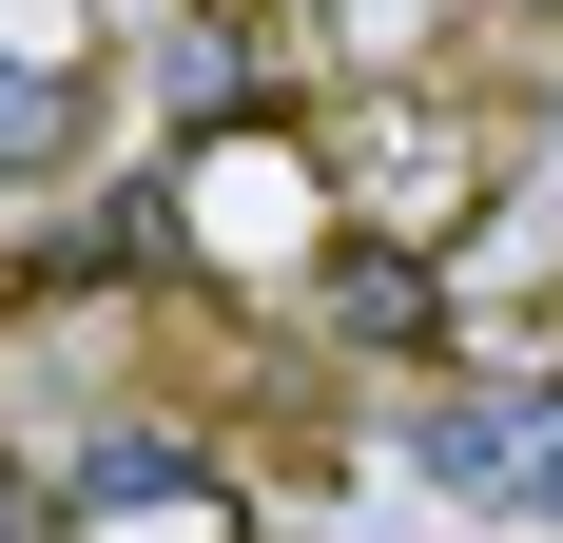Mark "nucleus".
<instances>
[{
	"label": "nucleus",
	"mask_w": 563,
	"mask_h": 543,
	"mask_svg": "<svg viewBox=\"0 0 563 543\" xmlns=\"http://www.w3.org/2000/svg\"><path fill=\"white\" fill-rule=\"evenodd\" d=\"M175 233H214V272H291V253H331V156L291 136V117H214L195 156H175V195H156V253Z\"/></svg>",
	"instance_id": "nucleus-2"
},
{
	"label": "nucleus",
	"mask_w": 563,
	"mask_h": 543,
	"mask_svg": "<svg viewBox=\"0 0 563 543\" xmlns=\"http://www.w3.org/2000/svg\"><path fill=\"white\" fill-rule=\"evenodd\" d=\"M78 117H98V78H78V58H0V195L78 156Z\"/></svg>",
	"instance_id": "nucleus-4"
},
{
	"label": "nucleus",
	"mask_w": 563,
	"mask_h": 543,
	"mask_svg": "<svg viewBox=\"0 0 563 543\" xmlns=\"http://www.w3.org/2000/svg\"><path fill=\"white\" fill-rule=\"evenodd\" d=\"M311 311H331V350H448V272H428V253H369V233H331Z\"/></svg>",
	"instance_id": "nucleus-3"
},
{
	"label": "nucleus",
	"mask_w": 563,
	"mask_h": 543,
	"mask_svg": "<svg viewBox=\"0 0 563 543\" xmlns=\"http://www.w3.org/2000/svg\"><path fill=\"white\" fill-rule=\"evenodd\" d=\"M525 369H563V291H544V311H525Z\"/></svg>",
	"instance_id": "nucleus-5"
},
{
	"label": "nucleus",
	"mask_w": 563,
	"mask_h": 543,
	"mask_svg": "<svg viewBox=\"0 0 563 543\" xmlns=\"http://www.w3.org/2000/svg\"><path fill=\"white\" fill-rule=\"evenodd\" d=\"M311 156H331V214L369 233V253H448V233L486 214L506 136H486V117H448V78H389V98H369V117H331Z\"/></svg>",
	"instance_id": "nucleus-1"
}]
</instances>
